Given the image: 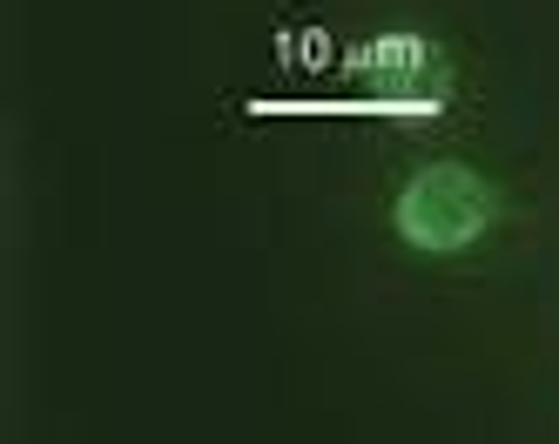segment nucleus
<instances>
[{
	"instance_id": "obj_1",
	"label": "nucleus",
	"mask_w": 559,
	"mask_h": 444,
	"mask_svg": "<svg viewBox=\"0 0 559 444\" xmlns=\"http://www.w3.org/2000/svg\"><path fill=\"white\" fill-rule=\"evenodd\" d=\"M499 209V195L486 189V176H472L465 161H431L405 182L397 195V236L412 242V250H431V256H452L465 242L486 236Z\"/></svg>"
}]
</instances>
